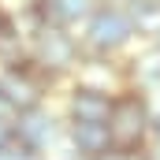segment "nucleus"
<instances>
[{
  "label": "nucleus",
  "mask_w": 160,
  "mask_h": 160,
  "mask_svg": "<svg viewBox=\"0 0 160 160\" xmlns=\"http://www.w3.org/2000/svg\"><path fill=\"white\" fill-rule=\"evenodd\" d=\"M101 160H138V157H134L130 149H119V145H116V153H108V157H101Z\"/></svg>",
  "instance_id": "8"
},
{
  "label": "nucleus",
  "mask_w": 160,
  "mask_h": 160,
  "mask_svg": "<svg viewBox=\"0 0 160 160\" xmlns=\"http://www.w3.org/2000/svg\"><path fill=\"white\" fill-rule=\"evenodd\" d=\"M41 48H45V60H48L52 67H63V63L71 60V41H63L56 30H52V34H45Z\"/></svg>",
  "instance_id": "5"
},
{
  "label": "nucleus",
  "mask_w": 160,
  "mask_h": 160,
  "mask_svg": "<svg viewBox=\"0 0 160 160\" xmlns=\"http://www.w3.org/2000/svg\"><path fill=\"white\" fill-rule=\"evenodd\" d=\"M75 142L86 153H101V149H108V127L104 123H78L75 127Z\"/></svg>",
  "instance_id": "4"
},
{
  "label": "nucleus",
  "mask_w": 160,
  "mask_h": 160,
  "mask_svg": "<svg viewBox=\"0 0 160 160\" xmlns=\"http://www.w3.org/2000/svg\"><path fill=\"white\" fill-rule=\"evenodd\" d=\"M108 142L119 145V149H134L145 134V104L138 97H119L112 101V112H108Z\"/></svg>",
  "instance_id": "1"
},
{
  "label": "nucleus",
  "mask_w": 160,
  "mask_h": 160,
  "mask_svg": "<svg viewBox=\"0 0 160 160\" xmlns=\"http://www.w3.org/2000/svg\"><path fill=\"white\" fill-rule=\"evenodd\" d=\"M0 160H34L26 149H19V157H15V149H0Z\"/></svg>",
  "instance_id": "7"
},
{
  "label": "nucleus",
  "mask_w": 160,
  "mask_h": 160,
  "mask_svg": "<svg viewBox=\"0 0 160 160\" xmlns=\"http://www.w3.org/2000/svg\"><path fill=\"white\" fill-rule=\"evenodd\" d=\"M108 112H112L108 93L78 89V97H75V116H78V123H104V119H108Z\"/></svg>",
  "instance_id": "3"
},
{
  "label": "nucleus",
  "mask_w": 160,
  "mask_h": 160,
  "mask_svg": "<svg viewBox=\"0 0 160 160\" xmlns=\"http://www.w3.org/2000/svg\"><path fill=\"white\" fill-rule=\"evenodd\" d=\"M48 4H56V15H60V19H75V15L86 11L89 0H48Z\"/></svg>",
  "instance_id": "6"
},
{
  "label": "nucleus",
  "mask_w": 160,
  "mask_h": 160,
  "mask_svg": "<svg viewBox=\"0 0 160 160\" xmlns=\"http://www.w3.org/2000/svg\"><path fill=\"white\" fill-rule=\"evenodd\" d=\"M127 38H130V22L119 11H101L89 22V45H97V48H116Z\"/></svg>",
  "instance_id": "2"
}]
</instances>
